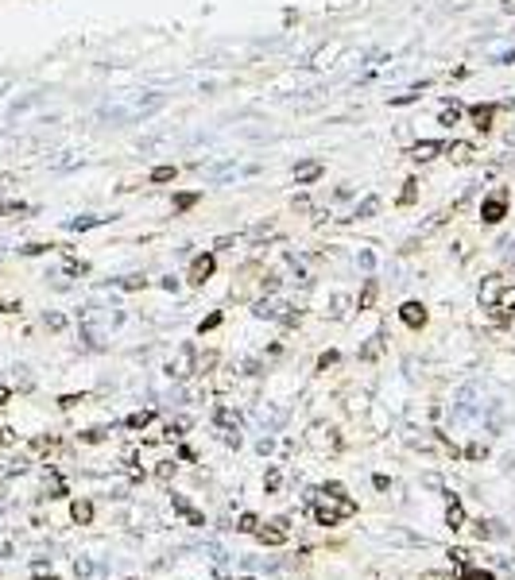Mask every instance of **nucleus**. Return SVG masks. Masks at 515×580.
I'll return each instance as SVG.
<instances>
[{"label": "nucleus", "instance_id": "nucleus-1", "mask_svg": "<svg viewBox=\"0 0 515 580\" xmlns=\"http://www.w3.org/2000/svg\"><path fill=\"white\" fill-rule=\"evenodd\" d=\"M306 503H310V511H314V522H318V526H337L341 519L357 514V503H353V499H345L341 484H325V488L314 491Z\"/></svg>", "mask_w": 515, "mask_h": 580}, {"label": "nucleus", "instance_id": "nucleus-2", "mask_svg": "<svg viewBox=\"0 0 515 580\" xmlns=\"http://www.w3.org/2000/svg\"><path fill=\"white\" fill-rule=\"evenodd\" d=\"M167 375H171V379H186V375H194V348L190 345L178 348V356L167 364Z\"/></svg>", "mask_w": 515, "mask_h": 580}, {"label": "nucleus", "instance_id": "nucleus-3", "mask_svg": "<svg viewBox=\"0 0 515 580\" xmlns=\"http://www.w3.org/2000/svg\"><path fill=\"white\" fill-rule=\"evenodd\" d=\"M260 534V542H267V546H279V542H287V519H275L271 522V530H256Z\"/></svg>", "mask_w": 515, "mask_h": 580}, {"label": "nucleus", "instance_id": "nucleus-4", "mask_svg": "<svg viewBox=\"0 0 515 580\" xmlns=\"http://www.w3.org/2000/svg\"><path fill=\"white\" fill-rule=\"evenodd\" d=\"M209 275H213V256H198V259H194V267H190V282H194V287H202Z\"/></svg>", "mask_w": 515, "mask_h": 580}, {"label": "nucleus", "instance_id": "nucleus-5", "mask_svg": "<svg viewBox=\"0 0 515 580\" xmlns=\"http://www.w3.org/2000/svg\"><path fill=\"white\" fill-rule=\"evenodd\" d=\"M504 213H507V201H504V198H488V201L481 205V217H484L488 224L504 221Z\"/></svg>", "mask_w": 515, "mask_h": 580}, {"label": "nucleus", "instance_id": "nucleus-6", "mask_svg": "<svg viewBox=\"0 0 515 580\" xmlns=\"http://www.w3.org/2000/svg\"><path fill=\"white\" fill-rule=\"evenodd\" d=\"M399 317L411 325V329H418V325L426 321V310H423V302H407V306L399 310Z\"/></svg>", "mask_w": 515, "mask_h": 580}, {"label": "nucleus", "instance_id": "nucleus-7", "mask_svg": "<svg viewBox=\"0 0 515 580\" xmlns=\"http://www.w3.org/2000/svg\"><path fill=\"white\" fill-rule=\"evenodd\" d=\"M446 522L453 526V530H461V522H465V511H461V503H457V499L446 507Z\"/></svg>", "mask_w": 515, "mask_h": 580}, {"label": "nucleus", "instance_id": "nucleus-8", "mask_svg": "<svg viewBox=\"0 0 515 580\" xmlns=\"http://www.w3.org/2000/svg\"><path fill=\"white\" fill-rule=\"evenodd\" d=\"M70 514H74V522H90V519H93V503H85V499H78V503L70 507Z\"/></svg>", "mask_w": 515, "mask_h": 580}, {"label": "nucleus", "instance_id": "nucleus-9", "mask_svg": "<svg viewBox=\"0 0 515 580\" xmlns=\"http://www.w3.org/2000/svg\"><path fill=\"white\" fill-rule=\"evenodd\" d=\"M438 151H442V143H418V147L411 151V155H415L418 163H426V159H434V155H438Z\"/></svg>", "mask_w": 515, "mask_h": 580}, {"label": "nucleus", "instance_id": "nucleus-10", "mask_svg": "<svg viewBox=\"0 0 515 580\" xmlns=\"http://www.w3.org/2000/svg\"><path fill=\"white\" fill-rule=\"evenodd\" d=\"M318 174H322V166H318V163H310V166H302V171H299V186H306V182H314Z\"/></svg>", "mask_w": 515, "mask_h": 580}, {"label": "nucleus", "instance_id": "nucleus-11", "mask_svg": "<svg viewBox=\"0 0 515 580\" xmlns=\"http://www.w3.org/2000/svg\"><path fill=\"white\" fill-rule=\"evenodd\" d=\"M461 580H492V572H484V569H469V565H461Z\"/></svg>", "mask_w": 515, "mask_h": 580}, {"label": "nucleus", "instance_id": "nucleus-12", "mask_svg": "<svg viewBox=\"0 0 515 580\" xmlns=\"http://www.w3.org/2000/svg\"><path fill=\"white\" fill-rule=\"evenodd\" d=\"M175 178V166H155L151 171V182H171Z\"/></svg>", "mask_w": 515, "mask_h": 580}, {"label": "nucleus", "instance_id": "nucleus-13", "mask_svg": "<svg viewBox=\"0 0 515 580\" xmlns=\"http://www.w3.org/2000/svg\"><path fill=\"white\" fill-rule=\"evenodd\" d=\"M105 217H78V221H70V229L74 232H82V229H93V224H101Z\"/></svg>", "mask_w": 515, "mask_h": 580}, {"label": "nucleus", "instance_id": "nucleus-14", "mask_svg": "<svg viewBox=\"0 0 515 580\" xmlns=\"http://www.w3.org/2000/svg\"><path fill=\"white\" fill-rule=\"evenodd\" d=\"M496 310H512L515 306V290H504V294H496V302H492Z\"/></svg>", "mask_w": 515, "mask_h": 580}, {"label": "nucleus", "instance_id": "nucleus-15", "mask_svg": "<svg viewBox=\"0 0 515 580\" xmlns=\"http://www.w3.org/2000/svg\"><path fill=\"white\" fill-rule=\"evenodd\" d=\"M473 116H477V128H481V132H484V128H488V120H492V108H473Z\"/></svg>", "mask_w": 515, "mask_h": 580}, {"label": "nucleus", "instance_id": "nucleus-16", "mask_svg": "<svg viewBox=\"0 0 515 580\" xmlns=\"http://www.w3.org/2000/svg\"><path fill=\"white\" fill-rule=\"evenodd\" d=\"M148 422H151V410H140V414L128 418V426H132V430H140V426H148Z\"/></svg>", "mask_w": 515, "mask_h": 580}, {"label": "nucleus", "instance_id": "nucleus-17", "mask_svg": "<svg viewBox=\"0 0 515 580\" xmlns=\"http://www.w3.org/2000/svg\"><path fill=\"white\" fill-rule=\"evenodd\" d=\"M360 356H365V360H376V356H380V337H372V345H368Z\"/></svg>", "mask_w": 515, "mask_h": 580}, {"label": "nucleus", "instance_id": "nucleus-18", "mask_svg": "<svg viewBox=\"0 0 515 580\" xmlns=\"http://www.w3.org/2000/svg\"><path fill=\"white\" fill-rule=\"evenodd\" d=\"M47 325H50V329H62V325H66V317H62V314H47Z\"/></svg>", "mask_w": 515, "mask_h": 580}, {"label": "nucleus", "instance_id": "nucleus-19", "mask_svg": "<svg viewBox=\"0 0 515 580\" xmlns=\"http://www.w3.org/2000/svg\"><path fill=\"white\" fill-rule=\"evenodd\" d=\"M376 205H380V201H376V198H368L365 205H360V213H357V217H368V213H376Z\"/></svg>", "mask_w": 515, "mask_h": 580}, {"label": "nucleus", "instance_id": "nucleus-20", "mask_svg": "<svg viewBox=\"0 0 515 580\" xmlns=\"http://www.w3.org/2000/svg\"><path fill=\"white\" fill-rule=\"evenodd\" d=\"M241 530H256V514H244V519H241Z\"/></svg>", "mask_w": 515, "mask_h": 580}, {"label": "nucleus", "instance_id": "nucleus-21", "mask_svg": "<svg viewBox=\"0 0 515 580\" xmlns=\"http://www.w3.org/2000/svg\"><path fill=\"white\" fill-rule=\"evenodd\" d=\"M264 488H267V491H275V488H279V472H267V480H264Z\"/></svg>", "mask_w": 515, "mask_h": 580}, {"label": "nucleus", "instance_id": "nucleus-22", "mask_svg": "<svg viewBox=\"0 0 515 580\" xmlns=\"http://www.w3.org/2000/svg\"><path fill=\"white\" fill-rule=\"evenodd\" d=\"M74 572H78V577H90L93 565H90V561H78V565H74Z\"/></svg>", "mask_w": 515, "mask_h": 580}, {"label": "nucleus", "instance_id": "nucleus-23", "mask_svg": "<svg viewBox=\"0 0 515 580\" xmlns=\"http://www.w3.org/2000/svg\"><path fill=\"white\" fill-rule=\"evenodd\" d=\"M136 287H143V279H140V275H132V279H125V290H136Z\"/></svg>", "mask_w": 515, "mask_h": 580}, {"label": "nucleus", "instance_id": "nucleus-24", "mask_svg": "<svg viewBox=\"0 0 515 580\" xmlns=\"http://www.w3.org/2000/svg\"><path fill=\"white\" fill-rule=\"evenodd\" d=\"M4 398H8V387H0V403H4Z\"/></svg>", "mask_w": 515, "mask_h": 580}, {"label": "nucleus", "instance_id": "nucleus-25", "mask_svg": "<svg viewBox=\"0 0 515 580\" xmlns=\"http://www.w3.org/2000/svg\"><path fill=\"white\" fill-rule=\"evenodd\" d=\"M35 580H47V577H35Z\"/></svg>", "mask_w": 515, "mask_h": 580}, {"label": "nucleus", "instance_id": "nucleus-26", "mask_svg": "<svg viewBox=\"0 0 515 580\" xmlns=\"http://www.w3.org/2000/svg\"><path fill=\"white\" fill-rule=\"evenodd\" d=\"M244 580H248V577H244Z\"/></svg>", "mask_w": 515, "mask_h": 580}]
</instances>
